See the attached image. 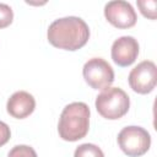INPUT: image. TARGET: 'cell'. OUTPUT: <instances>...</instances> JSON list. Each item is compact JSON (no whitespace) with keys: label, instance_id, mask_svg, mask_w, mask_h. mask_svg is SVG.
<instances>
[{"label":"cell","instance_id":"obj_4","mask_svg":"<svg viewBox=\"0 0 157 157\" xmlns=\"http://www.w3.org/2000/svg\"><path fill=\"white\" fill-rule=\"evenodd\" d=\"M118 145L129 157H140L148 151L151 136L141 126H125L118 134Z\"/></svg>","mask_w":157,"mask_h":157},{"label":"cell","instance_id":"obj_5","mask_svg":"<svg viewBox=\"0 0 157 157\" xmlns=\"http://www.w3.org/2000/svg\"><path fill=\"white\" fill-rule=\"evenodd\" d=\"M82 75L86 83L94 90H105L114 81L113 67L102 58H92L86 61Z\"/></svg>","mask_w":157,"mask_h":157},{"label":"cell","instance_id":"obj_2","mask_svg":"<svg viewBox=\"0 0 157 157\" xmlns=\"http://www.w3.org/2000/svg\"><path fill=\"white\" fill-rule=\"evenodd\" d=\"M90 108L83 102L67 104L59 118L58 132L65 141H77L85 137L90 129Z\"/></svg>","mask_w":157,"mask_h":157},{"label":"cell","instance_id":"obj_6","mask_svg":"<svg viewBox=\"0 0 157 157\" xmlns=\"http://www.w3.org/2000/svg\"><path fill=\"white\" fill-rule=\"evenodd\" d=\"M129 85L132 91L140 94H147L156 87L157 83V67L151 60H144L137 64L129 74Z\"/></svg>","mask_w":157,"mask_h":157},{"label":"cell","instance_id":"obj_11","mask_svg":"<svg viewBox=\"0 0 157 157\" xmlns=\"http://www.w3.org/2000/svg\"><path fill=\"white\" fill-rule=\"evenodd\" d=\"M137 6L140 9V12L151 20H156V7H157V2L156 0H139L137 1Z\"/></svg>","mask_w":157,"mask_h":157},{"label":"cell","instance_id":"obj_12","mask_svg":"<svg viewBox=\"0 0 157 157\" xmlns=\"http://www.w3.org/2000/svg\"><path fill=\"white\" fill-rule=\"evenodd\" d=\"M7 157H38V156L33 147L27 145H17L10 150Z\"/></svg>","mask_w":157,"mask_h":157},{"label":"cell","instance_id":"obj_1","mask_svg":"<svg viewBox=\"0 0 157 157\" xmlns=\"http://www.w3.org/2000/svg\"><path fill=\"white\" fill-rule=\"evenodd\" d=\"M47 37L55 48L74 52L88 42L90 28L82 18L67 16L53 21L49 25Z\"/></svg>","mask_w":157,"mask_h":157},{"label":"cell","instance_id":"obj_13","mask_svg":"<svg viewBox=\"0 0 157 157\" xmlns=\"http://www.w3.org/2000/svg\"><path fill=\"white\" fill-rule=\"evenodd\" d=\"M12 20H13L12 9L9 5L0 2V28H5L10 26Z\"/></svg>","mask_w":157,"mask_h":157},{"label":"cell","instance_id":"obj_7","mask_svg":"<svg viewBox=\"0 0 157 157\" xmlns=\"http://www.w3.org/2000/svg\"><path fill=\"white\" fill-rule=\"evenodd\" d=\"M104 16L117 28H130L135 26L137 16L130 2L124 0L109 1L104 6Z\"/></svg>","mask_w":157,"mask_h":157},{"label":"cell","instance_id":"obj_10","mask_svg":"<svg viewBox=\"0 0 157 157\" xmlns=\"http://www.w3.org/2000/svg\"><path fill=\"white\" fill-rule=\"evenodd\" d=\"M74 157H104V153L97 145L82 144L75 150Z\"/></svg>","mask_w":157,"mask_h":157},{"label":"cell","instance_id":"obj_3","mask_svg":"<svg viewBox=\"0 0 157 157\" xmlns=\"http://www.w3.org/2000/svg\"><path fill=\"white\" fill-rule=\"evenodd\" d=\"M130 107L128 93L119 87H108L96 97V109L105 119L115 120L124 117Z\"/></svg>","mask_w":157,"mask_h":157},{"label":"cell","instance_id":"obj_8","mask_svg":"<svg viewBox=\"0 0 157 157\" xmlns=\"http://www.w3.org/2000/svg\"><path fill=\"white\" fill-rule=\"evenodd\" d=\"M139 55V43L131 36H123L114 40L112 45V59L121 67L131 65Z\"/></svg>","mask_w":157,"mask_h":157},{"label":"cell","instance_id":"obj_14","mask_svg":"<svg viewBox=\"0 0 157 157\" xmlns=\"http://www.w3.org/2000/svg\"><path fill=\"white\" fill-rule=\"evenodd\" d=\"M10 136H11V131L9 125L0 120V147L4 146L10 140Z\"/></svg>","mask_w":157,"mask_h":157},{"label":"cell","instance_id":"obj_9","mask_svg":"<svg viewBox=\"0 0 157 157\" xmlns=\"http://www.w3.org/2000/svg\"><path fill=\"white\" fill-rule=\"evenodd\" d=\"M36 108L34 97L26 91L15 92L6 103L7 113L16 119H25L33 113Z\"/></svg>","mask_w":157,"mask_h":157}]
</instances>
